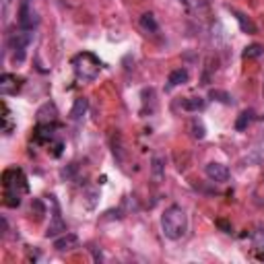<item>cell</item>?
<instances>
[{
  "label": "cell",
  "mask_w": 264,
  "mask_h": 264,
  "mask_svg": "<svg viewBox=\"0 0 264 264\" xmlns=\"http://www.w3.org/2000/svg\"><path fill=\"white\" fill-rule=\"evenodd\" d=\"M161 229L167 240H180V237L186 235L188 217L182 207L171 205L170 208H165V213L161 215Z\"/></svg>",
  "instance_id": "cell-1"
},
{
  "label": "cell",
  "mask_w": 264,
  "mask_h": 264,
  "mask_svg": "<svg viewBox=\"0 0 264 264\" xmlns=\"http://www.w3.org/2000/svg\"><path fill=\"white\" fill-rule=\"evenodd\" d=\"M2 186H4V205L6 207H19L21 194L27 192V180L21 170H6L2 173Z\"/></svg>",
  "instance_id": "cell-2"
},
{
  "label": "cell",
  "mask_w": 264,
  "mask_h": 264,
  "mask_svg": "<svg viewBox=\"0 0 264 264\" xmlns=\"http://www.w3.org/2000/svg\"><path fill=\"white\" fill-rule=\"evenodd\" d=\"M73 68L81 81H93V78H97L101 70V60L91 52H81V54L73 58Z\"/></svg>",
  "instance_id": "cell-3"
},
{
  "label": "cell",
  "mask_w": 264,
  "mask_h": 264,
  "mask_svg": "<svg viewBox=\"0 0 264 264\" xmlns=\"http://www.w3.org/2000/svg\"><path fill=\"white\" fill-rule=\"evenodd\" d=\"M38 15H35L31 11V6H29V0H23L21 6H19V25H21V29L23 31H33V27H38Z\"/></svg>",
  "instance_id": "cell-4"
},
{
  "label": "cell",
  "mask_w": 264,
  "mask_h": 264,
  "mask_svg": "<svg viewBox=\"0 0 264 264\" xmlns=\"http://www.w3.org/2000/svg\"><path fill=\"white\" fill-rule=\"evenodd\" d=\"M205 171H207V175L213 182H219V184H223V182H227L229 180V170H227V165H223V163H217V161H210L207 167H205Z\"/></svg>",
  "instance_id": "cell-5"
},
{
  "label": "cell",
  "mask_w": 264,
  "mask_h": 264,
  "mask_svg": "<svg viewBox=\"0 0 264 264\" xmlns=\"http://www.w3.org/2000/svg\"><path fill=\"white\" fill-rule=\"evenodd\" d=\"M56 120H58V110L52 101L43 103L38 110V124H54Z\"/></svg>",
  "instance_id": "cell-6"
},
{
  "label": "cell",
  "mask_w": 264,
  "mask_h": 264,
  "mask_svg": "<svg viewBox=\"0 0 264 264\" xmlns=\"http://www.w3.org/2000/svg\"><path fill=\"white\" fill-rule=\"evenodd\" d=\"M19 87H21V81L17 76L8 75V73H4L2 76H0V93L2 95H15L17 91H19Z\"/></svg>",
  "instance_id": "cell-7"
},
{
  "label": "cell",
  "mask_w": 264,
  "mask_h": 264,
  "mask_svg": "<svg viewBox=\"0 0 264 264\" xmlns=\"http://www.w3.org/2000/svg\"><path fill=\"white\" fill-rule=\"evenodd\" d=\"M76 244H78V237L75 233H64V235H60L54 240V248L58 252H66V250L76 248Z\"/></svg>",
  "instance_id": "cell-8"
},
{
  "label": "cell",
  "mask_w": 264,
  "mask_h": 264,
  "mask_svg": "<svg viewBox=\"0 0 264 264\" xmlns=\"http://www.w3.org/2000/svg\"><path fill=\"white\" fill-rule=\"evenodd\" d=\"M33 138L38 143H50L54 138V124H38V128L33 132Z\"/></svg>",
  "instance_id": "cell-9"
},
{
  "label": "cell",
  "mask_w": 264,
  "mask_h": 264,
  "mask_svg": "<svg viewBox=\"0 0 264 264\" xmlns=\"http://www.w3.org/2000/svg\"><path fill=\"white\" fill-rule=\"evenodd\" d=\"M87 110H89V99L87 97H78L75 99V105H73V110H70V120H81Z\"/></svg>",
  "instance_id": "cell-10"
},
{
  "label": "cell",
  "mask_w": 264,
  "mask_h": 264,
  "mask_svg": "<svg viewBox=\"0 0 264 264\" xmlns=\"http://www.w3.org/2000/svg\"><path fill=\"white\" fill-rule=\"evenodd\" d=\"M184 83H188V70L186 68H175L170 75V78H167V85L170 87H178V85H184Z\"/></svg>",
  "instance_id": "cell-11"
},
{
  "label": "cell",
  "mask_w": 264,
  "mask_h": 264,
  "mask_svg": "<svg viewBox=\"0 0 264 264\" xmlns=\"http://www.w3.org/2000/svg\"><path fill=\"white\" fill-rule=\"evenodd\" d=\"M231 13L235 15V19H237V23H240V27H242L244 33H250V35H252V33H256V31H258V29H256V25H254L244 13H240V11H231Z\"/></svg>",
  "instance_id": "cell-12"
},
{
  "label": "cell",
  "mask_w": 264,
  "mask_h": 264,
  "mask_svg": "<svg viewBox=\"0 0 264 264\" xmlns=\"http://www.w3.org/2000/svg\"><path fill=\"white\" fill-rule=\"evenodd\" d=\"M140 27H143L145 31H149V33L159 31V25H157V19H155L153 13H145L143 17H140Z\"/></svg>",
  "instance_id": "cell-13"
},
{
  "label": "cell",
  "mask_w": 264,
  "mask_h": 264,
  "mask_svg": "<svg viewBox=\"0 0 264 264\" xmlns=\"http://www.w3.org/2000/svg\"><path fill=\"white\" fill-rule=\"evenodd\" d=\"M62 231H66V225L62 223V219H60V215L56 213V215H54V219H52L50 227H48V231H46V237H54V235L62 233Z\"/></svg>",
  "instance_id": "cell-14"
},
{
  "label": "cell",
  "mask_w": 264,
  "mask_h": 264,
  "mask_svg": "<svg viewBox=\"0 0 264 264\" xmlns=\"http://www.w3.org/2000/svg\"><path fill=\"white\" fill-rule=\"evenodd\" d=\"M205 105H207V99H202V97H188V99H184L182 108L188 110V112H200V110H205Z\"/></svg>",
  "instance_id": "cell-15"
},
{
  "label": "cell",
  "mask_w": 264,
  "mask_h": 264,
  "mask_svg": "<svg viewBox=\"0 0 264 264\" xmlns=\"http://www.w3.org/2000/svg\"><path fill=\"white\" fill-rule=\"evenodd\" d=\"M252 120H254V112H252V110H245V112L240 113V118H237L235 128H237V130H245V128L250 126Z\"/></svg>",
  "instance_id": "cell-16"
},
{
  "label": "cell",
  "mask_w": 264,
  "mask_h": 264,
  "mask_svg": "<svg viewBox=\"0 0 264 264\" xmlns=\"http://www.w3.org/2000/svg\"><path fill=\"white\" fill-rule=\"evenodd\" d=\"M252 244L256 252H264V227H258L256 231L252 233Z\"/></svg>",
  "instance_id": "cell-17"
},
{
  "label": "cell",
  "mask_w": 264,
  "mask_h": 264,
  "mask_svg": "<svg viewBox=\"0 0 264 264\" xmlns=\"http://www.w3.org/2000/svg\"><path fill=\"white\" fill-rule=\"evenodd\" d=\"M264 54V48L262 46H258V43H252V46H248V48H245L244 50V58L245 60H252V58H260Z\"/></svg>",
  "instance_id": "cell-18"
},
{
  "label": "cell",
  "mask_w": 264,
  "mask_h": 264,
  "mask_svg": "<svg viewBox=\"0 0 264 264\" xmlns=\"http://www.w3.org/2000/svg\"><path fill=\"white\" fill-rule=\"evenodd\" d=\"M85 202H87V208H95L97 207V200H99V192L95 190V188H89L85 192Z\"/></svg>",
  "instance_id": "cell-19"
},
{
  "label": "cell",
  "mask_w": 264,
  "mask_h": 264,
  "mask_svg": "<svg viewBox=\"0 0 264 264\" xmlns=\"http://www.w3.org/2000/svg\"><path fill=\"white\" fill-rule=\"evenodd\" d=\"M2 110H4V116H2V122H4V126H2V132L4 134H11L13 132V120H11V112H8V108H6V103H2Z\"/></svg>",
  "instance_id": "cell-20"
},
{
  "label": "cell",
  "mask_w": 264,
  "mask_h": 264,
  "mask_svg": "<svg viewBox=\"0 0 264 264\" xmlns=\"http://www.w3.org/2000/svg\"><path fill=\"white\" fill-rule=\"evenodd\" d=\"M210 95V99H217V101H221V103H231V95L229 93H225V91H219V89H213L208 93Z\"/></svg>",
  "instance_id": "cell-21"
},
{
  "label": "cell",
  "mask_w": 264,
  "mask_h": 264,
  "mask_svg": "<svg viewBox=\"0 0 264 264\" xmlns=\"http://www.w3.org/2000/svg\"><path fill=\"white\" fill-rule=\"evenodd\" d=\"M153 171H155V175H161V173H163V170H161V159H159V157H155V159H153Z\"/></svg>",
  "instance_id": "cell-22"
},
{
  "label": "cell",
  "mask_w": 264,
  "mask_h": 264,
  "mask_svg": "<svg viewBox=\"0 0 264 264\" xmlns=\"http://www.w3.org/2000/svg\"><path fill=\"white\" fill-rule=\"evenodd\" d=\"M192 130H194V136L196 138L205 136V126H202V124H194V126H192Z\"/></svg>",
  "instance_id": "cell-23"
},
{
  "label": "cell",
  "mask_w": 264,
  "mask_h": 264,
  "mask_svg": "<svg viewBox=\"0 0 264 264\" xmlns=\"http://www.w3.org/2000/svg\"><path fill=\"white\" fill-rule=\"evenodd\" d=\"M217 225L221 227V229H223L225 233H231V225L227 223V221H223V219H219V221H217Z\"/></svg>",
  "instance_id": "cell-24"
},
{
  "label": "cell",
  "mask_w": 264,
  "mask_h": 264,
  "mask_svg": "<svg viewBox=\"0 0 264 264\" xmlns=\"http://www.w3.org/2000/svg\"><path fill=\"white\" fill-rule=\"evenodd\" d=\"M62 149H64L62 143H56V145H54V153H52V155H54V157H60V155H62Z\"/></svg>",
  "instance_id": "cell-25"
},
{
  "label": "cell",
  "mask_w": 264,
  "mask_h": 264,
  "mask_svg": "<svg viewBox=\"0 0 264 264\" xmlns=\"http://www.w3.org/2000/svg\"><path fill=\"white\" fill-rule=\"evenodd\" d=\"M8 8H11V0H2V17H4V19L8 15Z\"/></svg>",
  "instance_id": "cell-26"
}]
</instances>
